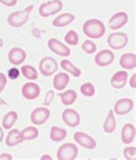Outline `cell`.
Segmentation results:
<instances>
[{"mask_svg":"<svg viewBox=\"0 0 136 160\" xmlns=\"http://www.w3.org/2000/svg\"><path fill=\"white\" fill-rule=\"evenodd\" d=\"M83 32L91 39H99L103 36L106 28L103 22L98 19H90L83 25Z\"/></svg>","mask_w":136,"mask_h":160,"instance_id":"obj_1","label":"cell"},{"mask_svg":"<svg viewBox=\"0 0 136 160\" xmlns=\"http://www.w3.org/2000/svg\"><path fill=\"white\" fill-rule=\"evenodd\" d=\"M33 9H34L33 5H28V7H26L23 11H15L11 13L7 19L9 25L12 28H20L23 26L28 21L29 15L33 11Z\"/></svg>","mask_w":136,"mask_h":160,"instance_id":"obj_2","label":"cell"},{"mask_svg":"<svg viewBox=\"0 0 136 160\" xmlns=\"http://www.w3.org/2000/svg\"><path fill=\"white\" fill-rule=\"evenodd\" d=\"M62 8L63 3L60 0H52L40 5L39 14L42 18H48L50 16L59 13Z\"/></svg>","mask_w":136,"mask_h":160,"instance_id":"obj_3","label":"cell"},{"mask_svg":"<svg viewBox=\"0 0 136 160\" xmlns=\"http://www.w3.org/2000/svg\"><path fill=\"white\" fill-rule=\"evenodd\" d=\"M78 149L73 143H66L59 146L57 152V159L74 160L78 156Z\"/></svg>","mask_w":136,"mask_h":160,"instance_id":"obj_4","label":"cell"},{"mask_svg":"<svg viewBox=\"0 0 136 160\" xmlns=\"http://www.w3.org/2000/svg\"><path fill=\"white\" fill-rule=\"evenodd\" d=\"M108 45L109 48L115 50H120L125 48L128 42V37L125 33L122 32H117V33H113L110 35H108Z\"/></svg>","mask_w":136,"mask_h":160,"instance_id":"obj_5","label":"cell"},{"mask_svg":"<svg viewBox=\"0 0 136 160\" xmlns=\"http://www.w3.org/2000/svg\"><path fill=\"white\" fill-rule=\"evenodd\" d=\"M39 69L43 76L50 77L58 70V64L52 57H45L39 64Z\"/></svg>","mask_w":136,"mask_h":160,"instance_id":"obj_6","label":"cell"},{"mask_svg":"<svg viewBox=\"0 0 136 160\" xmlns=\"http://www.w3.org/2000/svg\"><path fill=\"white\" fill-rule=\"evenodd\" d=\"M48 47L53 52L56 53L57 55L67 57L71 54L70 48L55 38L49 39L48 42Z\"/></svg>","mask_w":136,"mask_h":160,"instance_id":"obj_7","label":"cell"},{"mask_svg":"<svg viewBox=\"0 0 136 160\" xmlns=\"http://www.w3.org/2000/svg\"><path fill=\"white\" fill-rule=\"evenodd\" d=\"M74 140L84 148L93 150L97 147V141L91 136L82 132H76L74 133Z\"/></svg>","mask_w":136,"mask_h":160,"instance_id":"obj_8","label":"cell"},{"mask_svg":"<svg viewBox=\"0 0 136 160\" xmlns=\"http://www.w3.org/2000/svg\"><path fill=\"white\" fill-rule=\"evenodd\" d=\"M50 117V111L47 108H36L35 110H33L30 115L31 122L35 125L40 126L44 124Z\"/></svg>","mask_w":136,"mask_h":160,"instance_id":"obj_9","label":"cell"},{"mask_svg":"<svg viewBox=\"0 0 136 160\" xmlns=\"http://www.w3.org/2000/svg\"><path fill=\"white\" fill-rule=\"evenodd\" d=\"M134 106L133 101L130 98H122L115 102L114 110L116 115H124L128 114Z\"/></svg>","mask_w":136,"mask_h":160,"instance_id":"obj_10","label":"cell"},{"mask_svg":"<svg viewBox=\"0 0 136 160\" xmlns=\"http://www.w3.org/2000/svg\"><path fill=\"white\" fill-rule=\"evenodd\" d=\"M62 120L67 126L76 128L80 123V115L73 108H66L62 113Z\"/></svg>","mask_w":136,"mask_h":160,"instance_id":"obj_11","label":"cell"},{"mask_svg":"<svg viewBox=\"0 0 136 160\" xmlns=\"http://www.w3.org/2000/svg\"><path fill=\"white\" fill-rule=\"evenodd\" d=\"M115 59V54L108 49L101 50L95 56V63L96 65L101 67L109 66Z\"/></svg>","mask_w":136,"mask_h":160,"instance_id":"obj_12","label":"cell"},{"mask_svg":"<svg viewBox=\"0 0 136 160\" xmlns=\"http://www.w3.org/2000/svg\"><path fill=\"white\" fill-rule=\"evenodd\" d=\"M41 89L35 83H26L22 88V95L27 100H34L40 96Z\"/></svg>","mask_w":136,"mask_h":160,"instance_id":"obj_13","label":"cell"},{"mask_svg":"<svg viewBox=\"0 0 136 160\" xmlns=\"http://www.w3.org/2000/svg\"><path fill=\"white\" fill-rule=\"evenodd\" d=\"M128 21V17L127 13L121 11V12L115 13L110 18L108 21V26L113 30H116L125 26Z\"/></svg>","mask_w":136,"mask_h":160,"instance_id":"obj_14","label":"cell"},{"mask_svg":"<svg viewBox=\"0 0 136 160\" xmlns=\"http://www.w3.org/2000/svg\"><path fill=\"white\" fill-rule=\"evenodd\" d=\"M27 57V53L23 49L20 48H13L8 53V59L11 64L14 66H19L24 61Z\"/></svg>","mask_w":136,"mask_h":160,"instance_id":"obj_15","label":"cell"},{"mask_svg":"<svg viewBox=\"0 0 136 160\" xmlns=\"http://www.w3.org/2000/svg\"><path fill=\"white\" fill-rule=\"evenodd\" d=\"M128 78V74L125 71H120V72H115L112 76L111 80H110L112 87L117 90L123 88L127 84Z\"/></svg>","mask_w":136,"mask_h":160,"instance_id":"obj_16","label":"cell"},{"mask_svg":"<svg viewBox=\"0 0 136 160\" xmlns=\"http://www.w3.org/2000/svg\"><path fill=\"white\" fill-rule=\"evenodd\" d=\"M135 137V128L131 123H127L123 126L121 133L122 143L125 145H129L133 141Z\"/></svg>","mask_w":136,"mask_h":160,"instance_id":"obj_17","label":"cell"},{"mask_svg":"<svg viewBox=\"0 0 136 160\" xmlns=\"http://www.w3.org/2000/svg\"><path fill=\"white\" fill-rule=\"evenodd\" d=\"M119 64L123 69H134L136 67V55L132 52L124 53L121 56Z\"/></svg>","mask_w":136,"mask_h":160,"instance_id":"obj_18","label":"cell"},{"mask_svg":"<svg viewBox=\"0 0 136 160\" xmlns=\"http://www.w3.org/2000/svg\"><path fill=\"white\" fill-rule=\"evenodd\" d=\"M70 81V77L67 73L59 72L53 78V87L57 91H63Z\"/></svg>","mask_w":136,"mask_h":160,"instance_id":"obj_19","label":"cell"},{"mask_svg":"<svg viewBox=\"0 0 136 160\" xmlns=\"http://www.w3.org/2000/svg\"><path fill=\"white\" fill-rule=\"evenodd\" d=\"M74 19H75L74 15L71 13H63L53 21V25L57 28H64L72 23L74 21Z\"/></svg>","mask_w":136,"mask_h":160,"instance_id":"obj_20","label":"cell"},{"mask_svg":"<svg viewBox=\"0 0 136 160\" xmlns=\"http://www.w3.org/2000/svg\"><path fill=\"white\" fill-rule=\"evenodd\" d=\"M23 141L21 136V132L18 129H12L8 133L7 137L5 139V144L9 147L18 146L20 143Z\"/></svg>","mask_w":136,"mask_h":160,"instance_id":"obj_21","label":"cell"},{"mask_svg":"<svg viewBox=\"0 0 136 160\" xmlns=\"http://www.w3.org/2000/svg\"><path fill=\"white\" fill-rule=\"evenodd\" d=\"M115 128H116V122H115V115H114V111L110 109L108 111L107 117L105 119L103 128L106 133H112L115 130Z\"/></svg>","mask_w":136,"mask_h":160,"instance_id":"obj_22","label":"cell"},{"mask_svg":"<svg viewBox=\"0 0 136 160\" xmlns=\"http://www.w3.org/2000/svg\"><path fill=\"white\" fill-rule=\"evenodd\" d=\"M59 96L60 97V100L62 102V103L65 106H70V105L73 104L78 98L76 91L73 90H68L63 93L59 94Z\"/></svg>","mask_w":136,"mask_h":160,"instance_id":"obj_23","label":"cell"},{"mask_svg":"<svg viewBox=\"0 0 136 160\" xmlns=\"http://www.w3.org/2000/svg\"><path fill=\"white\" fill-rule=\"evenodd\" d=\"M67 135V132L66 129L61 128L59 127L53 126L50 131V139L54 142H59L65 139Z\"/></svg>","mask_w":136,"mask_h":160,"instance_id":"obj_24","label":"cell"},{"mask_svg":"<svg viewBox=\"0 0 136 160\" xmlns=\"http://www.w3.org/2000/svg\"><path fill=\"white\" fill-rule=\"evenodd\" d=\"M18 113L15 111H10L8 112L7 114H5V115L3 118V121H2V126L4 129H11L13 125L15 124V122H17L18 120Z\"/></svg>","mask_w":136,"mask_h":160,"instance_id":"obj_25","label":"cell"},{"mask_svg":"<svg viewBox=\"0 0 136 160\" xmlns=\"http://www.w3.org/2000/svg\"><path fill=\"white\" fill-rule=\"evenodd\" d=\"M60 66L62 67L63 69L70 72L73 76H74L75 78H78V77L81 76V71L80 69H78V67L74 66L73 63L71 62L70 60L68 59H63L60 61Z\"/></svg>","mask_w":136,"mask_h":160,"instance_id":"obj_26","label":"cell"},{"mask_svg":"<svg viewBox=\"0 0 136 160\" xmlns=\"http://www.w3.org/2000/svg\"><path fill=\"white\" fill-rule=\"evenodd\" d=\"M39 135V130L35 127H27L21 132L23 140H32L36 139Z\"/></svg>","mask_w":136,"mask_h":160,"instance_id":"obj_27","label":"cell"},{"mask_svg":"<svg viewBox=\"0 0 136 160\" xmlns=\"http://www.w3.org/2000/svg\"><path fill=\"white\" fill-rule=\"evenodd\" d=\"M21 72L23 77L27 79L35 80L38 78V72L33 66H28V65L22 66Z\"/></svg>","mask_w":136,"mask_h":160,"instance_id":"obj_28","label":"cell"},{"mask_svg":"<svg viewBox=\"0 0 136 160\" xmlns=\"http://www.w3.org/2000/svg\"><path fill=\"white\" fill-rule=\"evenodd\" d=\"M65 42L69 44L71 46H76L78 43V35L77 34V32L74 30H70L66 33V35L64 37Z\"/></svg>","mask_w":136,"mask_h":160,"instance_id":"obj_29","label":"cell"},{"mask_svg":"<svg viewBox=\"0 0 136 160\" xmlns=\"http://www.w3.org/2000/svg\"><path fill=\"white\" fill-rule=\"evenodd\" d=\"M80 92L84 97H92L95 95L94 85L91 83H84L80 86Z\"/></svg>","mask_w":136,"mask_h":160,"instance_id":"obj_30","label":"cell"},{"mask_svg":"<svg viewBox=\"0 0 136 160\" xmlns=\"http://www.w3.org/2000/svg\"><path fill=\"white\" fill-rule=\"evenodd\" d=\"M82 49L87 54H93L97 51V46L93 42H91L90 40H86L82 44Z\"/></svg>","mask_w":136,"mask_h":160,"instance_id":"obj_31","label":"cell"},{"mask_svg":"<svg viewBox=\"0 0 136 160\" xmlns=\"http://www.w3.org/2000/svg\"><path fill=\"white\" fill-rule=\"evenodd\" d=\"M123 155L127 160H134L136 158V147L129 146L123 150Z\"/></svg>","mask_w":136,"mask_h":160,"instance_id":"obj_32","label":"cell"},{"mask_svg":"<svg viewBox=\"0 0 136 160\" xmlns=\"http://www.w3.org/2000/svg\"><path fill=\"white\" fill-rule=\"evenodd\" d=\"M53 98H54V91H52V90H50L47 92V94H46V98L45 100H44V103L43 105L44 106H49V105L51 104V102L53 100Z\"/></svg>","mask_w":136,"mask_h":160,"instance_id":"obj_33","label":"cell"},{"mask_svg":"<svg viewBox=\"0 0 136 160\" xmlns=\"http://www.w3.org/2000/svg\"><path fill=\"white\" fill-rule=\"evenodd\" d=\"M20 75V71L18 68H11L8 72V77L11 79H17Z\"/></svg>","mask_w":136,"mask_h":160,"instance_id":"obj_34","label":"cell"},{"mask_svg":"<svg viewBox=\"0 0 136 160\" xmlns=\"http://www.w3.org/2000/svg\"><path fill=\"white\" fill-rule=\"evenodd\" d=\"M6 84H7V78L4 75V73L0 72V93L4 91Z\"/></svg>","mask_w":136,"mask_h":160,"instance_id":"obj_35","label":"cell"},{"mask_svg":"<svg viewBox=\"0 0 136 160\" xmlns=\"http://www.w3.org/2000/svg\"><path fill=\"white\" fill-rule=\"evenodd\" d=\"M0 3H2L8 7H13L17 4L18 0H0Z\"/></svg>","mask_w":136,"mask_h":160,"instance_id":"obj_36","label":"cell"},{"mask_svg":"<svg viewBox=\"0 0 136 160\" xmlns=\"http://www.w3.org/2000/svg\"><path fill=\"white\" fill-rule=\"evenodd\" d=\"M13 158L9 153H2L0 154V160H12Z\"/></svg>","mask_w":136,"mask_h":160,"instance_id":"obj_37","label":"cell"},{"mask_svg":"<svg viewBox=\"0 0 136 160\" xmlns=\"http://www.w3.org/2000/svg\"><path fill=\"white\" fill-rule=\"evenodd\" d=\"M129 84L133 89H136V74L133 75L131 79H130V82H129Z\"/></svg>","mask_w":136,"mask_h":160,"instance_id":"obj_38","label":"cell"},{"mask_svg":"<svg viewBox=\"0 0 136 160\" xmlns=\"http://www.w3.org/2000/svg\"><path fill=\"white\" fill-rule=\"evenodd\" d=\"M53 158L51 156H49V155H43V156H42V158H41V160H52Z\"/></svg>","mask_w":136,"mask_h":160,"instance_id":"obj_39","label":"cell"},{"mask_svg":"<svg viewBox=\"0 0 136 160\" xmlns=\"http://www.w3.org/2000/svg\"><path fill=\"white\" fill-rule=\"evenodd\" d=\"M4 131H3V129L1 128V127H0V143L2 142V140L4 139Z\"/></svg>","mask_w":136,"mask_h":160,"instance_id":"obj_40","label":"cell"},{"mask_svg":"<svg viewBox=\"0 0 136 160\" xmlns=\"http://www.w3.org/2000/svg\"><path fill=\"white\" fill-rule=\"evenodd\" d=\"M0 105H5V106H7V103H6V102L3 100V99H1L0 98Z\"/></svg>","mask_w":136,"mask_h":160,"instance_id":"obj_41","label":"cell"},{"mask_svg":"<svg viewBox=\"0 0 136 160\" xmlns=\"http://www.w3.org/2000/svg\"><path fill=\"white\" fill-rule=\"evenodd\" d=\"M2 46H3V40L0 38V48H1Z\"/></svg>","mask_w":136,"mask_h":160,"instance_id":"obj_42","label":"cell"}]
</instances>
